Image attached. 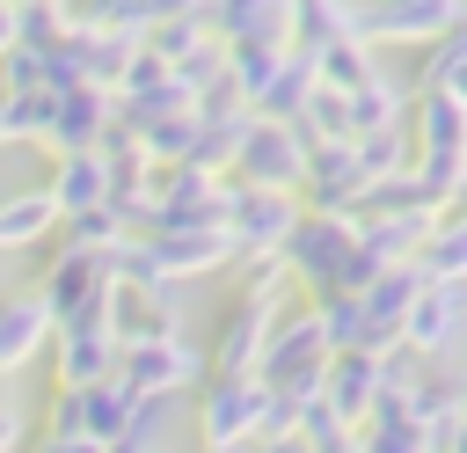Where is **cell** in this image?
I'll return each mask as SVG.
<instances>
[{
    "instance_id": "1",
    "label": "cell",
    "mask_w": 467,
    "mask_h": 453,
    "mask_svg": "<svg viewBox=\"0 0 467 453\" xmlns=\"http://www.w3.org/2000/svg\"><path fill=\"white\" fill-rule=\"evenodd\" d=\"M328 336H321V314L314 307H299V314H285L277 307V321H270V343H263V387L270 395H285V402H306V395H321V373H328Z\"/></svg>"
},
{
    "instance_id": "2",
    "label": "cell",
    "mask_w": 467,
    "mask_h": 453,
    "mask_svg": "<svg viewBox=\"0 0 467 453\" xmlns=\"http://www.w3.org/2000/svg\"><path fill=\"white\" fill-rule=\"evenodd\" d=\"M263 416H270V387H263V373H212V380L197 387V438H204V453L255 446Z\"/></svg>"
},
{
    "instance_id": "3",
    "label": "cell",
    "mask_w": 467,
    "mask_h": 453,
    "mask_svg": "<svg viewBox=\"0 0 467 453\" xmlns=\"http://www.w3.org/2000/svg\"><path fill=\"white\" fill-rule=\"evenodd\" d=\"M358 248V212H321V205H299L292 234H285V270L306 285V292H336L343 278V256Z\"/></svg>"
},
{
    "instance_id": "4",
    "label": "cell",
    "mask_w": 467,
    "mask_h": 453,
    "mask_svg": "<svg viewBox=\"0 0 467 453\" xmlns=\"http://www.w3.org/2000/svg\"><path fill=\"white\" fill-rule=\"evenodd\" d=\"M306 153H314V139L292 117H248V132L234 146V183H248V190H299L306 183Z\"/></svg>"
},
{
    "instance_id": "5",
    "label": "cell",
    "mask_w": 467,
    "mask_h": 453,
    "mask_svg": "<svg viewBox=\"0 0 467 453\" xmlns=\"http://www.w3.org/2000/svg\"><path fill=\"white\" fill-rule=\"evenodd\" d=\"M117 373H124V387H131V395L168 402V395H182V387H204V380H212V351H204V343H190V336H153V343H124V351H117Z\"/></svg>"
},
{
    "instance_id": "6",
    "label": "cell",
    "mask_w": 467,
    "mask_h": 453,
    "mask_svg": "<svg viewBox=\"0 0 467 453\" xmlns=\"http://www.w3.org/2000/svg\"><path fill=\"white\" fill-rule=\"evenodd\" d=\"M460 15L467 0H365L350 7V37L358 44H438Z\"/></svg>"
},
{
    "instance_id": "7",
    "label": "cell",
    "mask_w": 467,
    "mask_h": 453,
    "mask_svg": "<svg viewBox=\"0 0 467 453\" xmlns=\"http://www.w3.org/2000/svg\"><path fill=\"white\" fill-rule=\"evenodd\" d=\"M292 219H299V197H292V190H248V183H234L226 234H234V256H241V263L277 256L285 234H292Z\"/></svg>"
},
{
    "instance_id": "8",
    "label": "cell",
    "mask_w": 467,
    "mask_h": 453,
    "mask_svg": "<svg viewBox=\"0 0 467 453\" xmlns=\"http://www.w3.org/2000/svg\"><path fill=\"white\" fill-rule=\"evenodd\" d=\"M117 124V102L109 88L95 80H73V88H51V124H44V146L51 153H73V146H102Z\"/></svg>"
},
{
    "instance_id": "9",
    "label": "cell",
    "mask_w": 467,
    "mask_h": 453,
    "mask_svg": "<svg viewBox=\"0 0 467 453\" xmlns=\"http://www.w3.org/2000/svg\"><path fill=\"white\" fill-rule=\"evenodd\" d=\"M460 321H467V292L452 278H423V292L409 300V321H401V343L416 358H445L460 343Z\"/></svg>"
},
{
    "instance_id": "10",
    "label": "cell",
    "mask_w": 467,
    "mask_h": 453,
    "mask_svg": "<svg viewBox=\"0 0 467 453\" xmlns=\"http://www.w3.org/2000/svg\"><path fill=\"white\" fill-rule=\"evenodd\" d=\"M379 395H387V365H379V351H358V343H350V351L328 358V373H321V402H328L350 431L379 409Z\"/></svg>"
},
{
    "instance_id": "11",
    "label": "cell",
    "mask_w": 467,
    "mask_h": 453,
    "mask_svg": "<svg viewBox=\"0 0 467 453\" xmlns=\"http://www.w3.org/2000/svg\"><path fill=\"white\" fill-rule=\"evenodd\" d=\"M44 190H51L58 219H80V212L109 205V146H73V153H58V168H51Z\"/></svg>"
},
{
    "instance_id": "12",
    "label": "cell",
    "mask_w": 467,
    "mask_h": 453,
    "mask_svg": "<svg viewBox=\"0 0 467 453\" xmlns=\"http://www.w3.org/2000/svg\"><path fill=\"white\" fill-rule=\"evenodd\" d=\"M117 329L109 321H66L58 329V387H95V380H109L117 373Z\"/></svg>"
},
{
    "instance_id": "13",
    "label": "cell",
    "mask_w": 467,
    "mask_h": 453,
    "mask_svg": "<svg viewBox=\"0 0 467 453\" xmlns=\"http://www.w3.org/2000/svg\"><path fill=\"white\" fill-rule=\"evenodd\" d=\"M51 336V314L36 292H0V373H22Z\"/></svg>"
},
{
    "instance_id": "14",
    "label": "cell",
    "mask_w": 467,
    "mask_h": 453,
    "mask_svg": "<svg viewBox=\"0 0 467 453\" xmlns=\"http://www.w3.org/2000/svg\"><path fill=\"white\" fill-rule=\"evenodd\" d=\"M409 124H416L423 153H467V102H452L445 88H416Z\"/></svg>"
},
{
    "instance_id": "15",
    "label": "cell",
    "mask_w": 467,
    "mask_h": 453,
    "mask_svg": "<svg viewBox=\"0 0 467 453\" xmlns=\"http://www.w3.org/2000/svg\"><path fill=\"white\" fill-rule=\"evenodd\" d=\"M139 402H146V395H131V387H124V373H109V380L80 387V431H88V438H102V446H117V438L131 431Z\"/></svg>"
},
{
    "instance_id": "16",
    "label": "cell",
    "mask_w": 467,
    "mask_h": 453,
    "mask_svg": "<svg viewBox=\"0 0 467 453\" xmlns=\"http://www.w3.org/2000/svg\"><path fill=\"white\" fill-rule=\"evenodd\" d=\"M219 22L234 44H285L292 37V0H219Z\"/></svg>"
},
{
    "instance_id": "17",
    "label": "cell",
    "mask_w": 467,
    "mask_h": 453,
    "mask_svg": "<svg viewBox=\"0 0 467 453\" xmlns=\"http://www.w3.org/2000/svg\"><path fill=\"white\" fill-rule=\"evenodd\" d=\"M51 226H58L51 190H22V197H7V205H0V248H36Z\"/></svg>"
},
{
    "instance_id": "18",
    "label": "cell",
    "mask_w": 467,
    "mask_h": 453,
    "mask_svg": "<svg viewBox=\"0 0 467 453\" xmlns=\"http://www.w3.org/2000/svg\"><path fill=\"white\" fill-rule=\"evenodd\" d=\"M409 117V95L387 80V73H365L358 88H350V124L358 132H387V124H401Z\"/></svg>"
},
{
    "instance_id": "19",
    "label": "cell",
    "mask_w": 467,
    "mask_h": 453,
    "mask_svg": "<svg viewBox=\"0 0 467 453\" xmlns=\"http://www.w3.org/2000/svg\"><path fill=\"white\" fill-rule=\"evenodd\" d=\"M416 263H423V278H452V285H467V219H460V212L438 219V226L423 234Z\"/></svg>"
},
{
    "instance_id": "20",
    "label": "cell",
    "mask_w": 467,
    "mask_h": 453,
    "mask_svg": "<svg viewBox=\"0 0 467 453\" xmlns=\"http://www.w3.org/2000/svg\"><path fill=\"white\" fill-rule=\"evenodd\" d=\"M36 453H109L102 438H88V431H44V446Z\"/></svg>"
},
{
    "instance_id": "21",
    "label": "cell",
    "mask_w": 467,
    "mask_h": 453,
    "mask_svg": "<svg viewBox=\"0 0 467 453\" xmlns=\"http://www.w3.org/2000/svg\"><path fill=\"white\" fill-rule=\"evenodd\" d=\"M0 453H22V402L0 395Z\"/></svg>"
},
{
    "instance_id": "22",
    "label": "cell",
    "mask_w": 467,
    "mask_h": 453,
    "mask_svg": "<svg viewBox=\"0 0 467 453\" xmlns=\"http://www.w3.org/2000/svg\"><path fill=\"white\" fill-rule=\"evenodd\" d=\"M15 44H22V7H15V0H0V58H7Z\"/></svg>"
},
{
    "instance_id": "23",
    "label": "cell",
    "mask_w": 467,
    "mask_h": 453,
    "mask_svg": "<svg viewBox=\"0 0 467 453\" xmlns=\"http://www.w3.org/2000/svg\"><path fill=\"white\" fill-rule=\"evenodd\" d=\"M109 453H161V446H109Z\"/></svg>"
},
{
    "instance_id": "24",
    "label": "cell",
    "mask_w": 467,
    "mask_h": 453,
    "mask_svg": "<svg viewBox=\"0 0 467 453\" xmlns=\"http://www.w3.org/2000/svg\"><path fill=\"white\" fill-rule=\"evenodd\" d=\"M460 219H467V205H460Z\"/></svg>"
}]
</instances>
